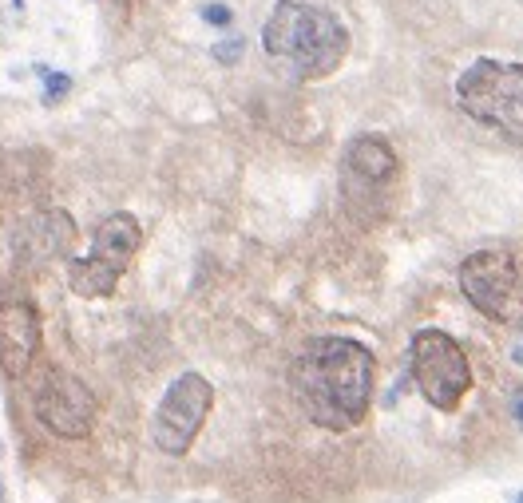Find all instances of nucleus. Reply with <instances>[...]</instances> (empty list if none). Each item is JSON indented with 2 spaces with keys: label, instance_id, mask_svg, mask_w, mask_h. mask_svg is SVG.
Segmentation results:
<instances>
[{
  "label": "nucleus",
  "instance_id": "f257e3e1",
  "mask_svg": "<svg viewBox=\"0 0 523 503\" xmlns=\"http://www.w3.org/2000/svg\"><path fill=\"white\" fill-rule=\"evenodd\" d=\"M373 353L349 337H317L290 365L298 408L329 432H349L365 420L373 401Z\"/></svg>",
  "mask_w": 523,
  "mask_h": 503
},
{
  "label": "nucleus",
  "instance_id": "f03ea898",
  "mask_svg": "<svg viewBox=\"0 0 523 503\" xmlns=\"http://www.w3.org/2000/svg\"><path fill=\"white\" fill-rule=\"evenodd\" d=\"M262 48L270 60H282L298 80H325L345 64L349 32L321 4L278 0L262 28Z\"/></svg>",
  "mask_w": 523,
  "mask_h": 503
},
{
  "label": "nucleus",
  "instance_id": "7ed1b4c3",
  "mask_svg": "<svg viewBox=\"0 0 523 503\" xmlns=\"http://www.w3.org/2000/svg\"><path fill=\"white\" fill-rule=\"evenodd\" d=\"M456 103L484 127L523 139V64L476 60L456 80Z\"/></svg>",
  "mask_w": 523,
  "mask_h": 503
},
{
  "label": "nucleus",
  "instance_id": "20e7f679",
  "mask_svg": "<svg viewBox=\"0 0 523 503\" xmlns=\"http://www.w3.org/2000/svg\"><path fill=\"white\" fill-rule=\"evenodd\" d=\"M139 246H143V230H139V222L131 214L119 210V214L104 218L96 238H92L88 258H76L72 270H68L72 294H80V298H107L119 286V278L127 274V266L139 254Z\"/></svg>",
  "mask_w": 523,
  "mask_h": 503
},
{
  "label": "nucleus",
  "instance_id": "39448f33",
  "mask_svg": "<svg viewBox=\"0 0 523 503\" xmlns=\"http://www.w3.org/2000/svg\"><path fill=\"white\" fill-rule=\"evenodd\" d=\"M460 290L484 317L500 325L523 321V270L504 250H476L460 266Z\"/></svg>",
  "mask_w": 523,
  "mask_h": 503
},
{
  "label": "nucleus",
  "instance_id": "423d86ee",
  "mask_svg": "<svg viewBox=\"0 0 523 503\" xmlns=\"http://www.w3.org/2000/svg\"><path fill=\"white\" fill-rule=\"evenodd\" d=\"M413 381L432 408L452 412L472 389V369L460 341L444 329H420L413 337Z\"/></svg>",
  "mask_w": 523,
  "mask_h": 503
},
{
  "label": "nucleus",
  "instance_id": "0eeeda50",
  "mask_svg": "<svg viewBox=\"0 0 523 503\" xmlns=\"http://www.w3.org/2000/svg\"><path fill=\"white\" fill-rule=\"evenodd\" d=\"M210 404H214V389H210L207 377H199V373L175 377L167 397L155 408V420H151L155 448H163L167 456H183L195 444V436L203 432Z\"/></svg>",
  "mask_w": 523,
  "mask_h": 503
},
{
  "label": "nucleus",
  "instance_id": "6e6552de",
  "mask_svg": "<svg viewBox=\"0 0 523 503\" xmlns=\"http://www.w3.org/2000/svg\"><path fill=\"white\" fill-rule=\"evenodd\" d=\"M32 404H36L40 424L48 432L64 436V440H84L92 432V424H96V397H92V389L80 377L60 373V369H52L44 377V385L36 389V401Z\"/></svg>",
  "mask_w": 523,
  "mask_h": 503
},
{
  "label": "nucleus",
  "instance_id": "1a4fd4ad",
  "mask_svg": "<svg viewBox=\"0 0 523 503\" xmlns=\"http://www.w3.org/2000/svg\"><path fill=\"white\" fill-rule=\"evenodd\" d=\"M40 349V313L24 298L0 302V369L16 381L32 369Z\"/></svg>",
  "mask_w": 523,
  "mask_h": 503
},
{
  "label": "nucleus",
  "instance_id": "9d476101",
  "mask_svg": "<svg viewBox=\"0 0 523 503\" xmlns=\"http://www.w3.org/2000/svg\"><path fill=\"white\" fill-rule=\"evenodd\" d=\"M397 171H401V159L381 135H357L345 151V183H365L373 191L381 183H393Z\"/></svg>",
  "mask_w": 523,
  "mask_h": 503
},
{
  "label": "nucleus",
  "instance_id": "9b49d317",
  "mask_svg": "<svg viewBox=\"0 0 523 503\" xmlns=\"http://www.w3.org/2000/svg\"><path fill=\"white\" fill-rule=\"evenodd\" d=\"M72 242H76V222H72L64 210H44V214H36V218L24 226V234H20L24 254L36 258V262L64 258V254L72 250Z\"/></svg>",
  "mask_w": 523,
  "mask_h": 503
},
{
  "label": "nucleus",
  "instance_id": "f8f14e48",
  "mask_svg": "<svg viewBox=\"0 0 523 503\" xmlns=\"http://www.w3.org/2000/svg\"><path fill=\"white\" fill-rule=\"evenodd\" d=\"M68 92H72V80L64 72H44V103L64 100Z\"/></svg>",
  "mask_w": 523,
  "mask_h": 503
},
{
  "label": "nucleus",
  "instance_id": "ddd939ff",
  "mask_svg": "<svg viewBox=\"0 0 523 503\" xmlns=\"http://www.w3.org/2000/svg\"><path fill=\"white\" fill-rule=\"evenodd\" d=\"M203 20H207V24H230L234 12H230L226 4H207V8H203Z\"/></svg>",
  "mask_w": 523,
  "mask_h": 503
},
{
  "label": "nucleus",
  "instance_id": "4468645a",
  "mask_svg": "<svg viewBox=\"0 0 523 503\" xmlns=\"http://www.w3.org/2000/svg\"><path fill=\"white\" fill-rule=\"evenodd\" d=\"M238 52H242V40H222V44L214 48V56H218L222 64H234V60H238Z\"/></svg>",
  "mask_w": 523,
  "mask_h": 503
},
{
  "label": "nucleus",
  "instance_id": "2eb2a0df",
  "mask_svg": "<svg viewBox=\"0 0 523 503\" xmlns=\"http://www.w3.org/2000/svg\"><path fill=\"white\" fill-rule=\"evenodd\" d=\"M512 361H516V365H523V337L516 341V345H512Z\"/></svg>",
  "mask_w": 523,
  "mask_h": 503
},
{
  "label": "nucleus",
  "instance_id": "dca6fc26",
  "mask_svg": "<svg viewBox=\"0 0 523 503\" xmlns=\"http://www.w3.org/2000/svg\"><path fill=\"white\" fill-rule=\"evenodd\" d=\"M512 416H516V424L523 428V393H520V401H516V408H512Z\"/></svg>",
  "mask_w": 523,
  "mask_h": 503
},
{
  "label": "nucleus",
  "instance_id": "f3484780",
  "mask_svg": "<svg viewBox=\"0 0 523 503\" xmlns=\"http://www.w3.org/2000/svg\"><path fill=\"white\" fill-rule=\"evenodd\" d=\"M0 496H4V488H0Z\"/></svg>",
  "mask_w": 523,
  "mask_h": 503
},
{
  "label": "nucleus",
  "instance_id": "a211bd4d",
  "mask_svg": "<svg viewBox=\"0 0 523 503\" xmlns=\"http://www.w3.org/2000/svg\"><path fill=\"white\" fill-rule=\"evenodd\" d=\"M520 503H523V496H520Z\"/></svg>",
  "mask_w": 523,
  "mask_h": 503
}]
</instances>
